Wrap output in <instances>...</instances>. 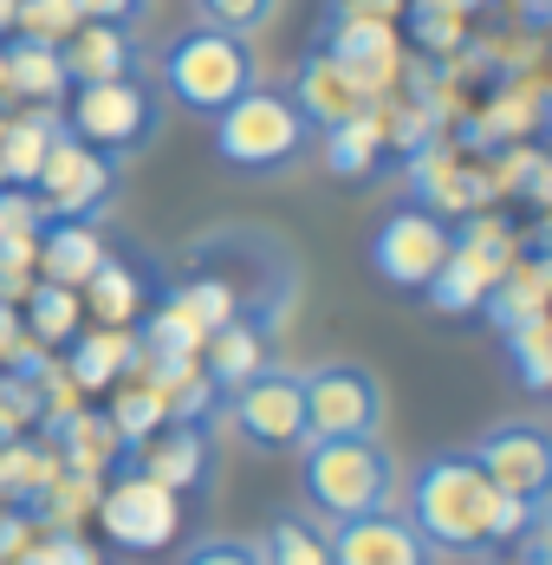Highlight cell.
Listing matches in <instances>:
<instances>
[{
	"mask_svg": "<svg viewBox=\"0 0 552 565\" xmlns=\"http://www.w3.org/2000/svg\"><path fill=\"white\" fill-rule=\"evenodd\" d=\"M410 520L436 553H488L533 533V508L507 501L468 449H442L410 481Z\"/></svg>",
	"mask_w": 552,
	"mask_h": 565,
	"instance_id": "obj_1",
	"label": "cell"
},
{
	"mask_svg": "<svg viewBox=\"0 0 552 565\" xmlns=\"http://www.w3.org/2000/svg\"><path fill=\"white\" fill-rule=\"evenodd\" d=\"M157 78H163V98L182 105L195 117H215L227 111L247 85H261V53L247 33H227V26H182L176 40H163L157 53Z\"/></svg>",
	"mask_w": 552,
	"mask_h": 565,
	"instance_id": "obj_2",
	"label": "cell"
},
{
	"mask_svg": "<svg viewBox=\"0 0 552 565\" xmlns=\"http://www.w3.org/2000/svg\"><path fill=\"white\" fill-rule=\"evenodd\" d=\"M396 455L378 436H312L299 443V494L319 520L396 508Z\"/></svg>",
	"mask_w": 552,
	"mask_h": 565,
	"instance_id": "obj_3",
	"label": "cell"
},
{
	"mask_svg": "<svg viewBox=\"0 0 552 565\" xmlns=\"http://www.w3.org/2000/svg\"><path fill=\"white\" fill-rule=\"evenodd\" d=\"M215 124V157L227 170L241 175H279L293 170L306 150H312V124L306 111L293 105V92H279V85H247L227 111L209 117Z\"/></svg>",
	"mask_w": 552,
	"mask_h": 565,
	"instance_id": "obj_4",
	"label": "cell"
},
{
	"mask_svg": "<svg viewBox=\"0 0 552 565\" xmlns=\"http://www.w3.org/2000/svg\"><path fill=\"white\" fill-rule=\"evenodd\" d=\"M59 117L78 143L130 163L163 137V92L144 72H124V78H98V85H72Z\"/></svg>",
	"mask_w": 552,
	"mask_h": 565,
	"instance_id": "obj_5",
	"label": "cell"
},
{
	"mask_svg": "<svg viewBox=\"0 0 552 565\" xmlns=\"http://www.w3.org/2000/svg\"><path fill=\"white\" fill-rule=\"evenodd\" d=\"M117 170H124L117 157L78 143L72 130H59L40 175H33V202H40L46 222H98L117 202Z\"/></svg>",
	"mask_w": 552,
	"mask_h": 565,
	"instance_id": "obj_6",
	"label": "cell"
},
{
	"mask_svg": "<svg viewBox=\"0 0 552 565\" xmlns=\"http://www.w3.org/2000/svg\"><path fill=\"white\" fill-rule=\"evenodd\" d=\"M221 403H227V423H234V436L247 449L286 455L306 443V384L286 364H261L247 384H234Z\"/></svg>",
	"mask_w": 552,
	"mask_h": 565,
	"instance_id": "obj_7",
	"label": "cell"
},
{
	"mask_svg": "<svg viewBox=\"0 0 552 565\" xmlns=\"http://www.w3.org/2000/svg\"><path fill=\"white\" fill-rule=\"evenodd\" d=\"M455 247V227L442 222L429 202H410V209H390L378 234H371V274L396 292H423L436 280V267Z\"/></svg>",
	"mask_w": 552,
	"mask_h": 565,
	"instance_id": "obj_8",
	"label": "cell"
},
{
	"mask_svg": "<svg viewBox=\"0 0 552 565\" xmlns=\"http://www.w3.org/2000/svg\"><path fill=\"white\" fill-rule=\"evenodd\" d=\"M306 384V443L312 436H378L384 429V384L371 364H312Z\"/></svg>",
	"mask_w": 552,
	"mask_h": 565,
	"instance_id": "obj_9",
	"label": "cell"
},
{
	"mask_svg": "<svg viewBox=\"0 0 552 565\" xmlns=\"http://www.w3.org/2000/svg\"><path fill=\"white\" fill-rule=\"evenodd\" d=\"M98 520H105V533L117 546H130V553H163L169 540H176V526H182V494H169L163 481H150L144 468L124 461L117 481L98 494Z\"/></svg>",
	"mask_w": 552,
	"mask_h": 565,
	"instance_id": "obj_10",
	"label": "cell"
},
{
	"mask_svg": "<svg viewBox=\"0 0 552 565\" xmlns=\"http://www.w3.org/2000/svg\"><path fill=\"white\" fill-rule=\"evenodd\" d=\"M475 461H481V475L495 481L507 501H527V508H540V494H552V429L540 423H495V429H481L475 436Z\"/></svg>",
	"mask_w": 552,
	"mask_h": 565,
	"instance_id": "obj_11",
	"label": "cell"
},
{
	"mask_svg": "<svg viewBox=\"0 0 552 565\" xmlns=\"http://www.w3.org/2000/svg\"><path fill=\"white\" fill-rule=\"evenodd\" d=\"M319 46H326L371 98L396 78V33H390L384 13H371V7H358V0H331L326 26H319Z\"/></svg>",
	"mask_w": 552,
	"mask_h": 565,
	"instance_id": "obj_12",
	"label": "cell"
},
{
	"mask_svg": "<svg viewBox=\"0 0 552 565\" xmlns=\"http://www.w3.org/2000/svg\"><path fill=\"white\" fill-rule=\"evenodd\" d=\"M442 553L416 533V520L396 508L331 520V565H436Z\"/></svg>",
	"mask_w": 552,
	"mask_h": 565,
	"instance_id": "obj_13",
	"label": "cell"
},
{
	"mask_svg": "<svg viewBox=\"0 0 552 565\" xmlns=\"http://www.w3.org/2000/svg\"><path fill=\"white\" fill-rule=\"evenodd\" d=\"M130 468L163 481L169 494H202L215 481V436H209V423H163L157 436H144L130 449Z\"/></svg>",
	"mask_w": 552,
	"mask_h": 565,
	"instance_id": "obj_14",
	"label": "cell"
},
{
	"mask_svg": "<svg viewBox=\"0 0 552 565\" xmlns=\"http://www.w3.org/2000/svg\"><path fill=\"white\" fill-rule=\"evenodd\" d=\"M293 105L306 111L312 130H331V124H344V117L371 111L378 98H371V92H364V85H358L326 46H312V53L299 58V72H293Z\"/></svg>",
	"mask_w": 552,
	"mask_h": 565,
	"instance_id": "obj_15",
	"label": "cell"
},
{
	"mask_svg": "<svg viewBox=\"0 0 552 565\" xmlns=\"http://www.w3.org/2000/svg\"><path fill=\"white\" fill-rule=\"evenodd\" d=\"M46 436H53L59 468H72V475H98V481H105L110 468L130 461V449H124V436H117V423H110L105 409H78V403H72L65 416L46 423Z\"/></svg>",
	"mask_w": 552,
	"mask_h": 565,
	"instance_id": "obj_16",
	"label": "cell"
},
{
	"mask_svg": "<svg viewBox=\"0 0 552 565\" xmlns=\"http://www.w3.org/2000/svg\"><path fill=\"white\" fill-rule=\"evenodd\" d=\"M72 85H98V78H124V72H144V46L130 26H98V20H78V33L59 46Z\"/></svg>",
	"mask_w": 552,
	"mask_h": 565,
	"instance_id": "obj_17",
	"label": "cell"
},
{
	"mask_svg": "<svg viewBox=\"0 0 552 565\" xmlns=\"http://www.w3.org/2000/svg\"><path fill=\"white\" fill-rule=\"evenodd\" d=\"M105 234L98 222H40V241H33V267L40 280H59V286H85L105 260Z\"/></svg>",
	"mask_w": 552,
	"mask_h": 565,
	"instance_id": "obj_18",
	"label": "cell"
},
{
	"mask_svg": "<svg viewBox=\"0 0 552 565\" xmlns=\"http://www.w3.org/2000/svg\"><path fill=\"white\" fill-rule=\"evenodd\" d=\"M65 92H72L65 53L46 46V40L7 33V98L13 105H65Z\"/></svg>",
	"mask_w": 552,
	"mask_h": 565,
	"instance_id": "obj_19",
	"label": "cell"
},
{
	"mask_svg": "<svg viewBox=\"0 0 552 565\" xmlns=\"http://www.w3.org/2000/svg\"><path fill=\"white\" fill-rule=\"evenodd\" d=\"M267 339H274V332H267L261 319H247V312L227 319V326H215V332L202 339V371H209V384L227 396L234 384H247L261 364H274V358H267Z\"/></svg>",
	"mask_w": 552,
	"mask_h": 565,
	"instance_id": "obj_20",
	"label": "cell"
},
{
	"mask_svg": "<svg viewBox=\"0 0 552 565\" xmlns=\"http://www.w3.org/2000/svg\"><path fill=\"white\" fill-rule=\"evenodd\" d=\"M78 299H85V312H92L98 326H137V319L150 312V280H144V267H130L124 254H105L98 274L78 286Z\"/></svg>",
	"mask_w": 552,
	"mask_h": 565,
	"instance_id": "obj_21",
	"label": "cell"
},
{
	"mask_svg": "<svg viewBox=\"0 0 552 565\" xmlns=\"http://www.w3.org/2000/svg\"><path fill=\"white\" fill-rule=\"evenodd\" d=\"M124 371H137V332L130 326H98V332H78L72 358H65V377L78 391H110Z\"/></svg>",
	"mask_w": 552,
	"mask_h": 565,
	"instance_id": "obj_22",
	"label": "cell"
},
{
	"mask_svg": "<svg viewBox=\"0 0 552 565\" xmlns=\"http://www.w3.org/2000/svg\"><path fill=\"white\" fill-rule=\"evenodd\" d=\"M326 137V170L344 175V182H364V175L378 170V157H384V137L390 124L378 117V105L358 117H344V124H331V130H319Z\"/></svg>",
	"mask_w": 552,
	"mask_h": 565,
	"instance_id": "obj_23",
	"label": "cell"
},
{
	"mask_svg": "<svg viewBox=\"0 0 552 565\" xmlns=\"http://www.w3.org/2000/svg\"><path fill=\"white\" fill-rule=\"evenodd\" d=\"M78 312H85V299H78V286H59V280H33L26 286V299H20V326H26V339L59 351V344L78 339Z\"/></svg>",
	"mask_w": 552,
	"mask_h": 565,
	"instance_id": "obj_24",
	"label": "cell"
},
{
	"mask_svg": "<svg viewBox=\"0 0 552 565\" xmlns=\"http://www.w3.org/2000/svg\"><path fill=\"white\" fill-rule=\"evenodd\" d=\"M261 559L267 565H331V533L312 513H274L261 533Z\"/></svg>",
	"mask_w": 552,
	"mask_h": 565,
	"instance_id": "obj_25",
	"label": "cell"
},
{
	"mask_svg": "<svg viewBox=\"0 0 552 565\" xmlns=\"http://www.w3.org/2000/svg\"><path fill=\"white\" fill-rule=\"evenodd\" d=\"M110 423H117V436H124V449H137L144 436H157L169 423V403L163 391L150 384V377H137V384H124V391L110 396V409H105Z\"/></svg>",
	"mask_w": 552,
	"mask_h": 565,
	"instance_id": "obj_26",
	"label": "cell"
},
{
	"mask_svg": "<svg viewBox=\"0 0 552 565\" xmlns=\"http://www.w3.org/2000/svg\"><path fill=\"white\" fill-rule=\"evenodd\" d=\"M507 358H513V377L527 391H552V319H520L507 326Z\"/></svg>",
	"mask_w": 552,
	"mask_h": 565,
	"instance_id": "obj_27",
	"label": "cell"
},
{
	"mask_svg": "<svg viewBox=\"0 0 552 565\" xmlns=\"http://www.w3.org/2000/svg\"><path fill=\"white\" fill-rule=\"evenodd\" d=\"M78 0H20V13H13V33H26V40H46V46H65L72 33H78Z\"/></svg>",
	"mask_w": 552,
	"mask_h": 565,
	"instance_id": "obj_28",
	"label": "cell"
},
{
	"mask_svg": "<svg viewBox=\"0 0 552 565\" xmlns=\"http://www.w3.org/2000/svg\"><path fill=\"white\" fill-rule=\"evenodd\" d=\"M403 7H410V33H416L423 53H448V46H461L468 13H455L448 0H403Z\"/></svg>",
	"mask_w": 552,
	"mask_h": 565,
	"instance_id": "obj_29",
	"label": "cell"
},
{
	"mask_svg": "<svg viewBox=\"0 0 552 565\" xmlns=\"http://www.w3.org/2000/svg\"><path fill=\"white\" fill-rule=\"evenodd\" d=\"M13 565H105V559H98V546L78 540L72 526H46L40 540H26V546L13 553Z\"/></svg>",
	"mask_w": 552,
	"mask_h": 565,
	"instance_id": "obj_30",
	"label": "cell"
},
{
	"mask_svg": "<svg viewBox=\"0 0 552 565\" xmlns=\"http://www.w3.org/2000/svg\"><path fill=\"white\" fill-rule=\"evenodd\" d=\"M195 7V20H209V26H227V33H261V26H274L279 0H189Z\"/></svg>",
	"mask_w": 552,
	"mask_h": 565,
	"instance_id": "obj_31",
	"label": "cell"
},
{
	"mask_svg": "<svg viewBox=\"0 0 552 565\" xmlns=\"http://www.w3.org/2000/svg\"><path fill=\"white\" fill-rule=\"evenodd\" d=\"M182 565H267L261 559V540H241V533H209V540H195Z\"/></svg>",
	"mask_w": 552,
	"mask_h": 565,
	"instance_id": "obj_32",
	"label": "cell"
},
{
	"mask_svg": "<svg viewBox=\"0 0 552 565\" xmlns=\"http://www.w3.org/2000/svg\"><path fill=\"white\" fill-rule=\"evenodd\" d=\"M78 13L85 20H98V26H144L150 20V0H78Z\"/></svg>",
	"mask_w": 552,
	"mask_h": 565,
	"instance_id": "obj_33",
	"label": "cell"
},
{
	"mask_svg": "<svg viewBox=\"0 0 552 565\" xmlns=\"http://www.w3.org/2000/svg\"><path fill=\"white\" fill-rule=\"evenodd\" d=\"M520 20L527 33H552V0H520Z\"/></svg>",
	"mask_w": 552,
	"mask_h": 565,
	"instance_id": "obj_34",
	"label": "cell"
},
{
	"mask_svg": "<svg viewBox=\"0 0 552 565\" xmlns=\"http://www.w3.org/2000/svg\"><path fill=\"white\" fill-rule=\"evenodd\" d=\"M533 533L552 540V494H540V508H533Z\"/></svg>",
	"mask_w": 552,
	"mask_h": 565,
	"instance_id": "obj_35",
	"label": "cell"
},
{
	"mask_svg": "<svg viewBox=\"0 0 552 565\" xmlns=\"http://www.w3.org/2000/svg\"><path fill=\"white\" fill-rule=\"evenodd\" d=\"M13 13H20V0H0V40L13 33Z\"/></svg>",
	"mask_w": 552,
	"mask_h": 565,
	"instance_id": "obj_36",
	"label": "cell"
},
{
	"mask_svg": "<svg viewBox=\"0 0 552 565\" xmlns=\"http://www.w3.org/2000/svg\"><path fill=\"white\" fill-rule=\"evenodd\" d=\"M13 98H7V40H0V111H7Z\"/></svg>",
	"mask_w": 552,
	"mask_h": 565,
	"instance_id": "obj_37",
	"label": "cell"
},
{
	"mask_svg": "<svg viewBox=\"0 0 552 565\" xmlns=\"http://www.w3.org/2000/svg\"><path fill=\"white\" fill-rule=\"evenodd\" d=\"M358 7H371V13H390V7H403V0H358Z\"/></svg>",
	"mask_w": 552,
	"mask_h": 565,
	"instance_id": "obj_38",
	"label": "cell"
}]
</instances>
